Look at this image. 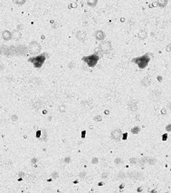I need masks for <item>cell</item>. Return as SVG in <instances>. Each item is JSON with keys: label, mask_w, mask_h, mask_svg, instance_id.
<instances>
[{"label": "cell", "mask_w": 171, "mask_h": 193, "mask_svg": "<svg viewBox=\"0 0 171 193\" xmlns=\"http://www.w3.org/2000/svg\"><path fill=\"white\" fill-rule=\"evenodd\" d=\"M132 62L135 63L138 68L140 69H144L146 68L148 63L150 62V57H149V54L148 53H145L142 56H139V57H136L132 59Z\"/></svg>", "instance_id": "1"}, {"label": "cell", "mask_w": 171, "mask_h": 193, "mask_svg": "<svg viewBox=\"0 0 171 193\" xmlns=\"http://www.w3.org/2000/svg\"><path fill=\"white\" fill-rule=\"evenodd\" d=\"M46 60V53H41V54H38L34 57H31L30 59H28V61L30 63H32L34 67L36 68H40L41 66L44 64V63Z\"/></svg>", "instance_id": "2"}, {"label": "cell", "mask_w": 171, "mask_h": 193, "mask_svg": "<svg viewBox=\"0 0 171 193\" xmlns=\"http://www.w3.org/2000/svg\"><path fill=\"white\" fill-rule=\"evenodd\" d=\"M99 59H100V56L98 55L97 53H93V54H91V55H88V56H83L82 61L86 63V64L89 67H94L98 64Z\"/></svg>", "instance_id": "3"}, {"label": "cell", "mask_w": 171, "mask_h": 193, "mask_svg": "<svg viewBox=\"0 0 171 193\" xmlns=\"http://www.w3.org/2000/svg\"><path fill=\"white\" fill-rule=\"evenodd\" d=\"M100 49L102 51V53H109L111 52V50H112V46H111V44H110V41H105V42H102L101 43V45H100Z\"/></svg>", "instance_id": "4"}, {"label": "cell", "mask_w": 171, "mask_h": 193, "mask_svg": "<svg viewBox=\"0 0 171 193\" xmlns=\"http://www.w3.org/2000/svg\"><path fill=\"white\" fill-rule=\"evenodd\" d=\"M29 51L33 54H37L40 53L41 51V45L37 42H31L29 45Z\"/></svg>", "instance_id": "5"}, {"label": "cell", "mask_w": 171, "mask_h": 193, "mask_svg": "<svg viewBox=\"0 0 171 193\" xmlns=\"http://www.w3.org/2000/svg\"><path fill=\"white\" fill-rule=\"evenodd\" d=\"M122 137V132L120 130H114L113 132H111V138L113 140H119Z\"/></svg>", "instance_id": "6"}, {"label": "cell", "mask_w": 171, "mask_h": 193, "mask_svg": "<svg viewBox=\"0 0 171 193\" xmlns=\"http://www.w3.org/2000/svg\"><path fill=\"white\" fill-rule=\"evenodd\" d=\"M94 36L96 37V39L99 40V41H103L106 37L104 32L102 31V30H98V31H96L95 34H94Z\"/></svg>", "instance_id": "7"}, {"label": "cell", "mask_w": 171, "mask_h": 193, "mask_svg": "<svg viewBox=\"0 0 171 193\" xmlns=\"http://www.w3.org/2000/svg\"><path fill=\"white\" fill-rule=\"evenodd\" d=\"M76 37H77L78 39L81 42H84L87 39V35L85 34V32H83V31H79L76 33Z\"/></svg>", "instance_id": "8"}, {"label": "cell", "mask_w": 171, "mask_h": 193, "mask_svg": "<svg viewBox=\"0 0 171 193\" xmlns=\"http://www.w3.org/2000/svg\"><path fill=\"white\" fill-rule=\"evenodd\" d=\"M2 37H3L4 40L8 41V40L12 39V33L10 31H8V30H5L4 32L2 33Z\"/></svg>", "instance_id": "9"}, {"label": "cell", "mask_w": 171, "mask_h": 193, "mask_svg": "<svg viewBox=\"0 0 171 193\" xmlns=\"http://www.w3.org/2000/svg\"><path fill=\"white\" fill-rule=\"evenodd\" d=\"M150 98L152 99V100H159V99L160 98V92L158 90L153 91L150 94Z\"/></svg>", "instance_id": "10"}, {"label": "cell", "mask_w": 171, "mask_h": 193, "mask_svg": "<svg viewBox=\"0 0 171 193\" xmlns=\"http://www.w3.org/2000/svg\"><path fill=\"white\" fill-rule=\"evenodd\" d=\"M128 105H129V108L131 111H135L138 110V105H137L136 102H130Z\"/></svg>", "instance_id": "11"}, {"label": "cell", "mask_w": 171, "mask_h": 193, "mask_svg": "<svg viewBox=\"0 0 171 193\" xmlns=\"http://www.w3.org/2000/svg\"><path fill=\"white\" fill-rule=\"evenodd\" d=\"M141 83H142V85H144L145 87L149 86V84L151 83V78L149 76H147V77H145V78L142 80Z\"/></svg>", "instance_id": "12"}, {"label": "cell", "mask_w": 171, "mask_h": 193, "mask_svg": "<svg viewBox=\"0 0 171 193\" xmlns=\"http://www.w3.org/2000/svg\"><path fill=\"white\" fill-rule=\"evenodd\" d=\"M147 160H148V162L149 164L154 165L155 163H156V160H155V159H151V158H147ZM139 162H140V165H143V164H145V163H146L147 160H144V159H143V160H139Z\"/></svg>", "instance_id": "13"}, {"label": "cell", "mask_w": 171, "mask_h": 193, "mask_svg": "<svg viewBox=\"0 0 171 193\" xmlns=\"http://www.w3.org/2000/svg\"><path fill=\"white\" fill-rule=\"evenodd\" d=\"M21 35H21L19 30H15L12 33V38H14L15 40H18L21 37Z\"/></svg>", "instance_id": "14"}, {"label": "cell", "mask_w": 171, "mask_h": 193, "mask_svg": "<svg viewBox=\"0 0 171 193\" xmlns=\"http://www.w3.org/2000/svg\"><path fill=\"white\" fill-rule=\"evenodd\" d=\"M147 36H148V35L145 30H140L138 33V37L139 39H146Z\"/></svg>", "instance_id": "15"}, {"label": "cell", "mask_w": 171, "mask_h": 193, "mask_svg": "<svg viewBox=\"0 0 171 193\" xmlns=\"http://www.w3.org/2000/svg\"><path fill=\"white\" fill-rule=\"evenodd\" d=\"M167 4V0H157V6L159 7H165Z\"/></svg>", "instance_id": "16"}, {"label": "cell", "mask_w": 171, "mask_h": 193, "mask_svg": "<svg viewBox=\"0 0 171 193\" xmlns=\"http://www.w3.org/2000/svg\"><path fill=\"white\" fill-rule=\"evenodd\" d=\"M98 3V0H87V4L88 6H91V7H94Z\"/></svg>", "instance_id": "17"}, {"label": "cell", "mask_w": 171, "mask_h": 193, "mask_svg": "<svg viewBox=\"0 0 171 193\" xmlns=\"http://www.w3.org/2000/svg\"><path fill=\"white\" fill-rule=\"evenodd\" d=\"M138 132H139V128L138 127H134L132 128V130H131V132L133 133V134H137V133H138Z\"/></svg>", "instance_id": "18"}, {"label": "cell", "mask_w": 171, "mask_h": 193, "mask_svg": "<svg viewBox=\"0 0 171 193\" xmlns=\"http://www.w3.org/2000/svg\"><path fill=\"white\" fill-rule=\"evenodd\" d=\"M130 163H132V164H136V163H138V160L137 159H130Z\"/></svg>", "instance_id": "19"}, {"label": "cell", "mask_w": 171, "mask_h": 193, "mask_svg": "<svg viewBox=\"0 0 171 193\" xmlns=\"http://www.w3.org/2000/svg\"><path fill=\"white\" fill-rule=\"evenodd\" d=\"M25 2V0H16V3L17 5H23Z\"/></svg>", "instance_id": "20"}, {"label": "cell", "mask_w": 171, "mask_h": 193, "mask_svg": "<svg viewBox=\"0 0 171 193\" xmlns=\"http://www.w3.org/2000/svg\"><path fill=\"white\" fill-rule=\"evenodd\" d=\"M166 131L167 132H171V124H168L166 126Z\"/></svg>", "instance_id": "21"}, {"label": "cell", "mask_w": 171, "mask_h": 193, "mask_svg": "<svg viewBox=\"0 0 171 193\" xmlns=\"http://www.w3.org/2000/svg\"><path fill=\"white\" fill-rule=\"evenodd\" d=\"M94 121H96V122H101V121H102V117H101V116H96V117L94 118Z\"/></svg>", "instance_id": "22"}, {"label": "cell", "mask_w": 171, "mask_h": 193, "mask_svg": "<svg viewBox=\"0 0 171 193\" xmlns=\"http://www.w3.org/2000/svg\"><path fill=\"white\" fill-rule=\"evenodd\" d=\"M166 50H167V52H170V53H171V43L168 45H167V47H166Z\"/></svg>", "instance_id": "23"}, {"label": "cell", "mask_w": 171, "mask_h": 193, "mask_svg": "<svg viewBox=\"0 0 171 193\" xmlns=\"http://www.w3.org/2000/svg\"><path fill=\"white\" fill-rule=\"evenodd\" d=\"M167 133L163 134V135H162V140H167Z\"/></svg>", "instance_id": "24"}, {"label": "cell", "mask_w": 171, "mask_h": 193, "mask_svg": "<svg viewBox=\"0 0 171 193\" xmlns=\"http://www.w3.org/2000/svg\"><path fill=\"white\" fill-rule=\"evenodd\" d=\"M122 162V160H120V159H116V160H115V163H116V164H120V163H121Z\"/></svg>", "instance_id": "25"}, {"label": "cell", "mask_w": 171, "mask_h": 193, "mask_svg": "<svg viewBox=\"0 0 171 193\" xmlns=\"http://www.w3.org/2000/svg\"><path fill=\"white\" fill-rule=\"evenodd\" d=\"M69 68L70 69H72V68H74V63H70L69 64Z\"/></svg>", "instance_id": "26"}, {"label": "cell", "mask_w": 171, "mask_h": 193, "mask_svg": "<svg viewBox=\"0 0 171 193\" xmlns=\"http://www.w3.org/2000/svg\"><path fill=\"white\" fill-rule=\"evenodd\" d=\"M53 177L54 178V179H56L57 177H58V173H56V172H53Z\"/></svg>", "instance_id": "27"}, {"label": "cell", "mask_w": 171, "mask_h": 193, "mask_svg": "<svg viewBox=\"0 0 171 193\" xmlns=\"http://www.w3.org/2000/svg\"><path fill=\"white\" fill-rule=\"evenodd\" d=\"M65 111V107L63 106L60 107V111Z\"/></svg>", "instance_id": "28"}, {"label": "cell", "mask_w": 171, "mask_h": 193, "mask_svg": "<svg viewBox=\"0 0 171 193\" xmlns=\"http://www.w3.org/2000/svg\"><path fill=\"white\" fill-rule=\"evenodd\" d=\"M12 120L13 121H16V120H17V116H16V115L12 116Z\"/></svg>", "instance_id": "29"}, {"label": "cell", "mask_w": 171, "mask_h": 193, "mask_svg": "<svg viewBox=\"0 0 171 193\" xmlns=\"http://www.w3.org/2000/svg\"><path fill=\"white\" fill-rule=\"evenodd\" d=\"M98 162V159H96V158H95V159H93V160H92V163H97Z\"/></svg>", "instance_id": "30"}, {"label": "cell", "mask_w": 171, "mask_h": 193, "mask_svg": "<svg viewBox=\"0 0 171 193\" xmlns=\"http://www.w3.org/2000/svg\"><path fill=\"white\" fill-rule=\"evenodd\" d=\"M84 174H85V173H84V172L80 173V177H81V178H83V177H84Z\"/></svg>", "instance_id": "31"}, {"label": "cell", "mask_w": 171, "mask_h": 193, "mask_svg": "<svg viewBox=\"0 0 171 193\" xmlns=\"http://www.w3.org/2000/svg\"><path fill=\"white\" fill-rule=\"evenodd\" d=\"M161 112H162V114H165V113L167 112V111H166V109H163L162 111H161Z\"/></svg>", "instance_id": "32"}, {"label": "cell", "mask_w": 171, "mask_h": 193, "mask_svg": "<svg viewBox=\"0 0 171 193\" xmlns=\"http://www.w3.org/2000/svg\"><path fill=\"white\" fill-rule=\"evenodd\" d=\"M64 160H65V162H67V163H68V162H70V158H66Z\"/></svg>", "instance_id": "33"}, {"label": "cell", "mask_w": 171, "mask_h": 193, "mask_svg": "<svg viewBox=\"0 0 171 193\" xmlns=\"http://www.w3.org/2000/svg\"><path fill=\"white\" fill-rule=\"evenodd\" d=\"M158 80H159V82H162V77L161 76H158Z\"/></svg>", "instance_id": "34"}, {"label": "cell", "mask_w": 171, "mask_h": 193, "mask_svg": "<svg viewBox=\"0 0 171 193\" xmlns=\"http://www.w3.org/2000/svg\"><path fill=\"white\" fill-rule=\"evenodd\" d=\"M167 107H168L169 109H171V102H169V103H168V105H167Z\"/></svg>", "instance_id": "35"}, {"label": "cell", "mask_w": 171, "mask_h": 193, "mask_svg": "<svg viewBox=\"0 0 171 193\" xmlns=\"http://www.w3.org/2000/svg\"><path fill=\"white\" fill-rule=\"evenodd\" d=\"M36 161V159H33L32 160V162H35Z\"/></svg>", "instance_id": "36"}, {"label": "cell", "mask_w": 171, "mask_h": 193, "mask_svg": "<svg viewBox=\"0 0 171 193\" xmlns=\"http://www.w3.org/2000/svg\"><path fill=\"white\" fill-rule=\"evenodd\" d=\"M0 52H1V50H0ZM0 54H1V53H0Z\"/></svg>", "instance_id": "37"}, {"label": "cell", "mask_w": 171, "mask_h": 193, "mask_svg": "<svg viewBox=\"0 0 171 193\" xmlns=\"http://www.w3.org/2000/svg\"><path fill=\"white\" fill-rule=\"evenodd\" d=\"M15 1H16V0H15Z\"/></svg>", "instance_id": "38"}]
</instances>
